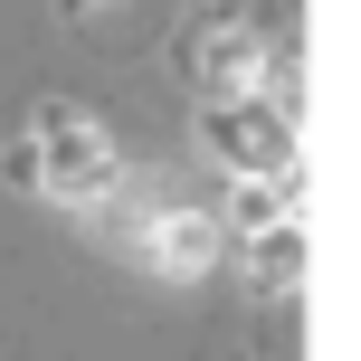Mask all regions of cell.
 <instances>
[{"label": "cell", "mask_w": 361, "mask_h": 361, "mask_svg": "<svg viewBox=\"0 0 361 361\" xmlns=\"http://www.w3.org/2000/svg\"><path fill=\"white\" fill-rule=\"evenodd\" d=\"M29 171H48L57 200H105V190H114V143H105V124H95V114L48 105V114H38V152H29Z\"/></svg>", "instance_id": "obj_1"}, {"label": "cell", "mask_w": 361, "mask_h": 361, "mask_svg": "<svg viewBox=\"0 0 361 361\" xmlns=\"http://www.w3.org/2000/svg\"><path fill=\"white\" fill-rule=\"evenodd\" d=\"M209 143L238 162V180H286L295 171V124L276 105H209Z\"/></svg>", "instance_id": "obj_2"}, {"label": "cell", "mask_w": 361, "mask_h": 361, "mask_svg": "<svg viewBox=\"0 0 361 361\" xmlns=\"http://www.w3.org/2000/svg\"><path fill=\"white\" fill-rule=\"evenodd\" d=\"M180 57H190V67H200V76L219 86V105H238V86H257V76H267V48H257V29H247L238 10L200 19V29H190V48H180Z\"/></svg>", "instance_id": "obj_3"}, {"label": "cell", "mask_w": 361, "mask_h": 361, "mask_svg": "<svg viewBox=\"0 0 361 361\" xmlns=\"http://www.w3.org/2000/svg\"><path fill=\"white\" fill-rule=\"evenodd\" d=\"M209 247H219V228H209L200 209H162V219H143V257H152L162 276H200V267H209Z\"/></svg>", "instance_id": "obj_4"}, {"label": "cell", "mask_w": 361, "mask_h": 361, "mask_svg": "<svg viewBox=\"0 0 361 361\" xmlns=\"http://www.w3.org/2000/svg\"><path fill=\"white\" fill-rule=\"evenodd\" d=\"M247 267H257V286H267V295H295V267H305V247H295V219H276V228H257V238H247Z\"/></svg>", "instance_id": "obj_5"}, {"label": "cell", "mask_w": 361, "mask_h": 361, "mask_svg": "<svg viewBox=\"0 0 361 361\" xmlns=\"http://www.w3.org/2000/svg\"><path fill=\"white\" fill-rule=\"evenodd\" d=\"M228 209H238V228H276V219H286V180H238V200H228Z\"/></svg>", "instance_id": "obj_6"}]
</instances>
